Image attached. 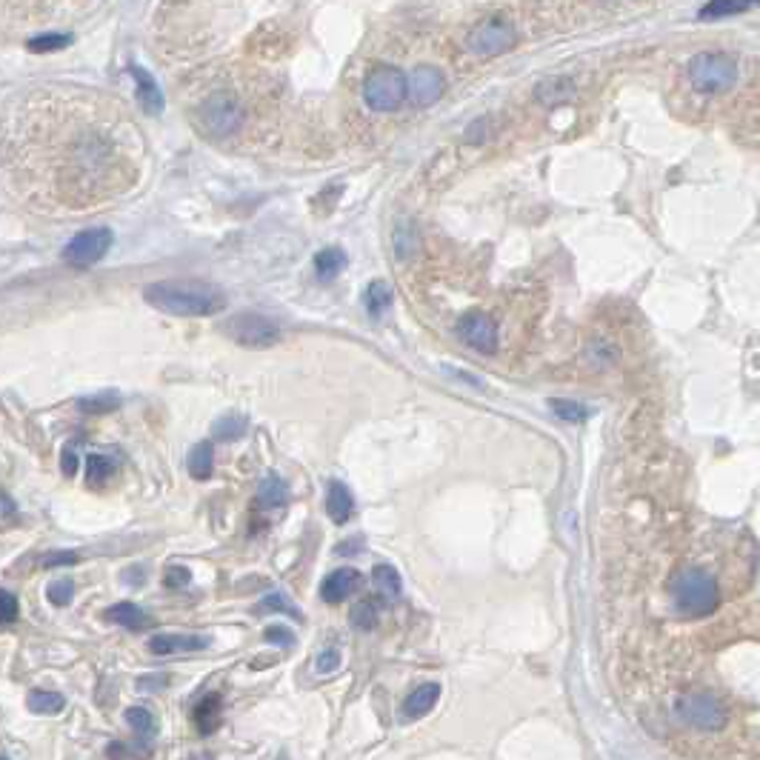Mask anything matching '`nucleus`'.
Wrapping results in <instances>:
<instances>
[{"label": "nucleus", "mask_w": 760, "mask_h": 760, "mask_svg": "<svg viewBox=\"0 0 760 760\" xmlns=\"http://www.w3.org/2000/svg\"><path fill=\"white\" fill-rule=\"evenodd\" d=\"M143 298L172 318H209L226 309V292L206 280H158L146 286Z\"/></svg>", "instance_id": "nucleus-1"}, {"label": "nucleus", "mask_w": 760, "mask_h": 760, "mask_svg": "<svg viewBox=\"0 0 760 760\" xmlns=\"http://www.w3.org/2000/svg\"><path fill=\"white\" fill-rule=\"evenodd\" d=\"M669 600L678 618H709L720 606L718 580L698 566H683L669 580Z\"/></svg>", "instance_id": "nucleus-2"}, {"label": "nucleus", "mask_w": 760, "mask_h": 760, "mask_svg": "<svg viewBox=\"0 0 760 760\" xmlns=\"http://www.w3.org/2000/svg\"><path fill=\"white\" fill-rule=\"evenodd\" d=\"M686 78L700 95L726 92L738 80V63L723 52H700L686 63Z\"/></svg>", "instance_id": "nucleus-3"}, {"label": "nucleus", "mask_w": 760, "mask_h": 760, "mask_svg": "<svg viewBox=\"0 0 760 760\" xmlns=\"http://www.w3.org/2000/svg\"><path fill=\"white\" fill-rule=\"evenodd\" d=\"M409 95V78L395 66H378L363 80V100L372 112H395Z\"/></svg>", "instance_id": "nucleus-4"}, {"label": "nucleus", "mask_w": 760, "mask_h": 760, "mask_svg": "<svg viewBox=\"0 0 760 760\" xmlns=\"http://www.w3.org/2000/svg\"><path fill=\"white\" fill-rule=\"evenodd\" d=\"M675 718L683 723V726H692L698 732H720L726 729L729 723V712L726 706L715 700L712 695H703V692H686L675 700L672 706Z\"/></svg>", "instance_id": "nucleus-5"}, {"label": "nucleus", "mask_w": 760, "mask_h": 760, "mask_svg": "<svg viewBox=\"0 0 760 760\" xmlns=\"http://www.w3.org/2000/svg\"><path fill=\"white\" fill-rule=\"evenodd\" d=\"M515 43H518V32H515V26H512L506 18L495 15V18L480 20L478 26L469 32V38H466V49H469L472 55H478V58H495V55L509 52Z\"/></svg>", "instance_id": "nucleus-6"}, {"label": "nucleus", "mask_w": 760, "mask_h": 760, "mask_svg": "<svg viewBox=\"0 0 760 760\" xmlns=\"http://www.w3.org/2000/svg\"><path fill=\"white\" fill-rule=\"evenodd\" d=\"M223 329L235 343L249 346V349H269L280 340L278 323L269 320L266 315H258V312H240Z\"/></svg>", "instance_id": "nucleus-7"}, {"label": "nucleus", "mask_w": 760, "mask_h": 760, "mask_svg": "<svg viewBox=\"0 0 760 760\" xmlns=\"http://www.w3.org/2000/svg\"><path fill=\"white\" fill-rule=\"evenodd\" d=\"M112 249V229H106V226H95V229H86V232H78L75 238L66 243V249H63V260L69 263V266H92V263H98L106 252Z\"/></svg>", "instance_id": "nucleus-8"}, {"label": "nucleus", "mask_w": 760, "mask_h": 760, "mask_svg": "<svg viewBox=\"0 0 760 760\" xmlns=\"http://www.w3.org/2000/svg\"><path fill=\"white\" fill-rule=\"evenodd\" d=\"M203 126L212 132V135H235L240 126H243V109L232 98L226 95H215L203 103Z\"/></svg>", "instance_id": "nucleus-9"}, {"label": "nucleus", "mask_w": 760, "mask_h": 760, "mask_svg": "<svg viewBox=\"0 0 760 760\" xmlns=\"http://www.w3.org/2000/svg\"><path fill=\"white\" fill-rule=\"evenodd\" d=\"M458 335L463 343H469L472 349H478L483 355H495L498 352V326L489 315L472 312L466 318H460Z\"/></svg>", "instance_id": "nucleus-10"}, {"label": "nucleus", "mask_w": 760, "mask_h": 760, "mask_svg": "<svg viewBox=\"0 0 760 760\" xmlns=\"http://www.w3.org/2000/svg\"><path fill=\"white\" fill-rule=\"evenodd\" d=\"M446 89V78L440 72L438 66H415L412 75H409V100L415 106H432L438 103L440 95Z\"/></svg>", "instance_id": "nucleus-11"}, {"label": "nucleus", "mask_w": 760, "mask_h": 760, "mask_svg": "<svg viewBox=\"0 0 760 760\" xmlns=\"http://www.w3.org/2000/svg\"><path fill=\"white\" fill-rule=\"evenodd\" d=\"M363 583L358 569H335L332 575H326V580L320 583V598L326 603H340L346 600L352 592H358V586Z\"/></svg>", "instance_id": "nucleus-12"}, {"label": "nucleus", "mask_w": 760, "mask_h": 760, "mask_svg": "<svg viewBox=\"0 0 760 760\" xmlns=\"http://www.w3.org/2000/svg\"><path fill=\"white\" fill-rule=\"evenodd\" d=\"M129 75L135 78V89H138V100L143 106V112L149 115H160L166 100H163V92L158 89V80L152 78L143 66H129Z\"/></svg>", "instance_id": "nucleus-13"}, {"label": "nucleus", "mask_w": 760, "mask_h": 760, "mask_svg": "<svg viewBox=\"0 0 760 760\" xmlns=\"http://www.w3.org/2000/svg\"><path fill=\"white\" fill-rule=\"evenodd\" d=\"M209 640L200 635H155L149 640L152 655H178V652H200L206 649Z\"/></svg>", "instance_id": "nucleus-14"}, {"label": "nucleus", "mask_w": 760, "mask_h": 760, "mask_svg": "<svg viewBox=\"0 0 760 760\" xmlns=\"http://www.w3.org/2000/svg\"><path fill=\"white\" fill-rule=\"evenodd\" d=\"M438 698H440L438 683H423V686H418V689L406 698V703H403V718L406 720L423 718L426 712H432V706L438 703Z\"/></svg>", "instance_id": "nucleus-15"}, {"label": "nucleus", "mask_w": 760, "mask_h": 760, "mask_svg": "<svg viewBox=\"0 0 760 760\" xmlns=\"http://www.w3.org/2000/svg\"><path fill=\"white\" fill-rule=\"evenodd\" d=\"M352 512H355V498H352V492L335 480V483H329V492H326V515L335 520V523H346V520L352 518Z\"/></svg>", "instance_id": "nucleus-16"}, {"label": "nucleus", "mask_w": 760, "mask_h": 760, "mask_svg": "<svg viewBox=\"0 0 760 760\" xmlns=\"http://www.w3.org/2000/svg\"><path fill=\"white\" fill-rule=\"evenodd\" d=\"M106 618L112 620V623H118V626H126V629H132V632H140V629H146L152 620L149 615L135 606V603H115V606H109L106 609Z\"/></svg>", "instance_id": "nucleus-17"}, {"label": "nucleus", "mask_w": 760, "mask_h": 760, "mask_svg": "<svg viewBox=\"0 0 760 760\" xmlns=\"http://www.w3.org/2000/svg\"><path fill=\"white\" fill-rule=\"evenodd\" d=\"M192 718H195V726H198L200 735H212L220 726V720H223V715H220V695H206L195 706Z\"/></svg>", "instance_id": "nucleus-18"}, {"label": "nucleus", "mask_w": 760, "mask_h": 760, "mask_svg": "<svg viewBox=\"0 0 760 760\" xmlns=\"http://www.w3.org/2000/svg\"><path fill=\"white\" fill-rule=\"evenodd\" d=\"M212 472H215V446L203 440L189 452V475L195 480H206L212 478Z\"/></svg>", "instance_id": "nucleus-19"}, {"label": "nucleus", "mask_w": 760, "mask_h": 760, "mask_svg": "<svg viewBox=\"0 0 760 760\" xmlns=\"http://www.w3.org/2000/svg\"><path fill=\"white\" fill-rule=\"evenodd\" d=\"M372 583H375V589H378L380 598L386 600H398L400 592H403V583H400V575L395 566H389V563H378L375 569H372Z\"/></svg>", "instance_id": "nucleus-20"}, {"label": "nucleus", "mask_w": 760, "mask_h": 760, "mask_svg": "<svg viewBox=\"0 0 760 760\" xmlns=\"http://www.w3.org/2000/svg\"><path fill=\"white\" fill-rule=\"evenodd\" d=\"M289 500V486L278 478V475H266L258 486V503L263 509H275L283 506Z\"/></svg>", "instance_id": "nucleus-21"}, {"label": "nucleus", "mask_w": 760, "mask_h": 760, "mask_svg": "<svg viewBox=\"0 0 760 760\" xmlns=\"http://www.w3.org/2000/svg\"><path fill=\"white\" fill-rule=\"evenodd\" d=\"M392 303V286L386 280H372L363 292V306L372 318H378L386 312V306Z\"/></svg>", "instance_id": "nucleus-22"}, {"label": "nucleus", "mask_w": 760, "mask_h": 760, "mask_svg": "<svg viewBox=\"0 0 760 760\" xmlns=\"http://www.w3.org/2000/svg\"><path fill=\"white\" fill-rule=\"evenodd\" d=\"M26 706H29V712H35V715H58L60 709L66 706V698L58 695V692L35 689V692H29Z\"/></svg>", "instance_id": "nucleus-23"}, {"label": "nucleus", "mask_w": 760, "mask_h": 760, "mask_svg": "<svg viewBox=\"0 0 760 760\" xmlns=\"http://www.w3.org/2000/svg\"><path fill=\"white\" fill-rule=\"evenodd\" d=\"M343 266H346V255H343V249L329 246V249H320L318 255H315V272H318L320 280H332Z\"/></svg>", "instance_id": "nucleus-24"}, {"label": "nucleus", "mask_w": 760, "mask_h": 760, "mask_svg": "<svg viewBox=\"0 0 760 760\" xmlns=\"http://www.w3.org/2000/svg\"><path fill=\"white\" fill-rule=\"evenodd\" d=\"M246 429H249V420L243 418V415H235V412L223 415V418L215 420V426H212V432H215V438L218 440H238L243 438Z\"/></svg>", "instance_id": "nucleus-25"}, {"label": "nucleus", "mask_w": 760, "mask_h": 760, "mask_svg": "<svg viewBox=\"0 0 760 760\" xmlns=\"http://www.w3.org/2000/svg\"><path fill=\"white\" fill-rule=\"evenodd\" d=\"M126 723L135 729V735H140L143 740H152L155 735V715L143 706H132L126 709Z\"/></svg>", "instance_id": "nucleus-26"}, {"label": "nucleus", "mask_w": 760, "mask_h": 760, "mask_svg": "<svg viewBox=\"0 0 760 760\" xmlns=\"http://www.w3.org/2000/svg\"><path fill=\"white\" fill-rule=\"evenodd\" d=\"M78 406L83 412H92V415H100V412H112L120 406L118 392H98V395H89V398H80Z\"/></svg>", "instance_id": "nucleus-27"}, {"label": "nucleus", "mask_w": 760, "mask_h": 760, "mask_svg": "<svg viewBox=\"0 0 760 760\" xmlns=\"http://www.w3.org/2000/svg\"><path fill=\"white\" fill-rule=\"evenodd\" d=\"M112 469H115V463H112L109 455H103V452H92V455H86V478L89 480L100 483V480H106L109 475H112Z\"/></svg>", "instance_id": "nucleus-28"}, {"label": "nucleus", "mask_w": 760, "mask_h": 760, "mask_svg": "<svg viewBox=\"0 0 760 760\" xmlns=\"http://www.w3.org/2000/svg\"><path fill=\"white\" fill-rule=\"evenodd\" d=\"M349 620H352L355 629H375L378 626V606L372 600H360L358 606L352 609Z\"/></svg>", "instance_id": "nucleus-29"}, {"label": "nucleus", "mask_w": 760, "mask_h": 760, "mask_svg": "<svg viewBox=\"0 0 760 760\" xmlns=\"http://www.w3.org/2000/svg\"><path fill=\"white\" fill-rule=\"evenodd\" d=\"M69 43H72V35L49 32V35H38V38H32L26 46H29V52H58V49H66Z\"/></svg>", "instance_id": "nucleus-30"}, {"label": "nucleus", "mask_w": 760, "mask_h": 760, "mask_svg": "<svg viewBox=\"0 0 760 760\" xmlns=\"http://www.w3.org/2000/svg\"><path fill=\"white\" fill-rule=\"evenodd\" d=\"M46 598L52 600L55 606H69L72 598H75V583H72L69 578H60V580H55V583H49Z\"/></svg>", "instance_id": "nucleus-31"}, {"label": "nucleus", "mask_w": 760, "mask_h": 760, "mask_svg": "<svg viewBox=\"0 0 760 760\" xmlns=\"http://www.w3.org/2000/svg\"><path fill=\"white\" fill-rule=\"evenodd\" d=\"M552 409H555V415L563 420H586L589 418V409L586 406H580V403H575V400H552L549 403Z\"/></svg>", "instance_id": "nucleus-32"}, {"label": "nucleus", "mask_w": 760, "mask_h": 760, "mask_svg": "<svg viewBox=\"0 0 760 760\" xmlns=\"http://www.w3.org/2000/svg\"><path fill=\"white\" fill-rule=\"evenodd\" d=\"M260 612H286V615H295L298 618L300 612L289 603V600L283 598L280 592H272V595H266V598L260 600V606H258Z\"/></svg>", "instance_id": "nucleus-33"}, {"label": "nucleus", "mask_w": 760, "mask_h": 760, "mask_svg": "<svg viewBox=\"0 0 760 760\" xmlns=\"http://www.w3.org/2000/svg\"><path fill=\"white\" fill-rule=\"evenodd\" d=\"M746 9H749V3H709L700 9V18H723V15H738Z\"/></svg>", "instance_id": "nucleus-34"}, {"label": "nucleus", "mask_w": 760, "mask_h": 760, "mask_svg": "<svg viewBox=\"0 0 760 760\" xmlns=\"http://www.w3.org/2000/svg\"><path fill=\"white\" fill-rule=\"evenodd\" d=\"M18 618V598L12 595V592H0V620L3 623H12V620Z\"/></svg>", "instance_id": "nucleus-35"}, {"label": "nucleus", "mask_w": 760, "mask_h": 760, "mask_svg": "<svg viewBox=\"0 0 760 760\" xmlns=\"http://www.w3.org/2000/svg\"><path fill=\"white\" fill-rule=\"evenodd\" d=\"M189 580H192V575H189V569H186V566H169L163 583H166L169 589H180V586H186Z\"/></svg>", "instance_id": "nucleus-36"}, {"label": "nucleus", "mask_w": 760, "mask_h": 760, "mask_svg": "<svg viewBox=\"0 0 760 760\" xmlns=\"http://www.w3.org/2000/svg\"><path fill=\"white\" fill-rule=\"evenodd\" d=\"M406 223H400L398 229H395V249H398V258H406L409 252H412V246H415V232L406 238Z\"/></svg>", "instance_id": "nucleus-37"}, {"label": "nucleus", "mask_w": 760, "mask_h": 760, "mask_svg": "<svg viewBox=\"0 0 760 760\" xmlns=\"http://www.w3.org/2000/svg\"><path fill=\"white\" fill-rule=\"evenodd\" d=\"M266 640H269V643H278L283 649H289V646L295 643V635H292L286 626H269V629H266Z\"/></svg>", "instance_id": "nucleus-38"}, {"label": "nucleus", "mask_w": 760, "mask_h": 760, "mask_svg": "<svg viewBox=\"0 0 760 760\" xmlns=\"http://www.w3.org/2000/svg\"><path fill=\"white\" fill-rule=\"evenodd\" d=\"M315 666H318V672H335L340 666V652L338 649H326V652H320L318 660H315Z\"/></svg>", "instance_id": "nucleus-39"}, {"label": "nucleus", "mask_w": 760, "mask_h": 760, "mask_svg": "<svg viewBox=\"0 0 760 760\" xmlns=\"http://www.w3.org/2000/svg\"><path fill=\"white\" fill-rule=\"evenodd\" d=\"M66 563H78V555H75V552H52V555L43 558V566H46V569L66 566Z\"/></svg>", "instance_id": "nucleus-40"}, {"label": "nucleus", "mask_w": 760, "mask_h": 760, "mask_svg": "<svg viewBox=\"0 0 760 760\" xmlns=\"http://www.w3.org/2000/svg\"><path fill=\"white\" fill-rule=\"evenodd\" d=\"M60 469H63V475H66V478H72V475L78 472V455H75V449H63Z\"/></svg>", "instance_id": "nucleus-41"}, {"label": "nucleus", "mask_w": 760, "mask_h": 760, "mask_svg": "<svg viewBox=\"0 0 760 760\" xmlns=\"http://www.w3.org/2000/svg\"><path fill=\"white\" fill-rule=\"evenodd\" d=\"M12 509H15V506H12V498H9V495H3V518H9V515H12Z\"/></svg>", "instance_id": "nucleus-42"}, {"label": "nucleus", "mask_w": 760, "mask_h": 760, "mask_svg": "<svg viewBox=\"0 0 760 760\" xmlns=\"http://www.w3.org/2000/svg\"><path fill=\"white\" fill-rule=\"evenodd\" d=\"M0 760H9V758H0Z\"/></svg>", "instance_id": "nucleus-43"}]
</instances>
